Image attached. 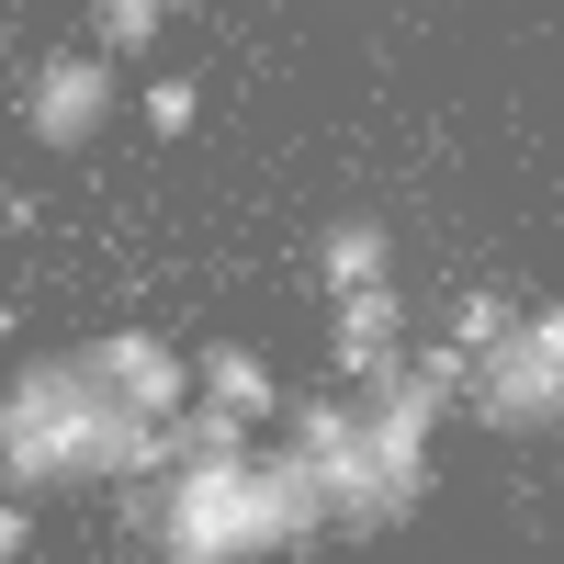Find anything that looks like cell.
<instances>
[{"label": "cell", "mask_w": 564, "mask_h": 564, "mask_svg": "<svg viewBox=\"0 0 564 564\" xmlns=\"http://www.w3.org/2000/svg\"><path fill=\"white\" fill-rule=\"evenodd\" d=\"M327 372L361 395H384L406 372V294L395 282H361V294H327Z\"/></svg>", "instance_id": "obj_6"}, {"label": "cell", "mask_w": 564, "mask_h": 564, "mask_svg": "<svg viewBox=\"0 0 564 564\" xmlns=\"http://www.w3.org/2000/svg\"><path fill=\"white\" fill-rule=\"evenodd\" d=\"M249 475H260V520H271V553H305L327 531V497L294 452H249Z\"/></svg>", "instance_id": "obj_9"}, {"label": "cell", "mask_w": 564, "mask_h": 564, "mask_svg": "<svg viewBox=\"0 0 564 564\" xmlns=\"http://www.w3.org/2000/svg\"><path fill=\"white\" fill-rule=\"evenodd\" d=\"M170 430L102 395L79 350H45L0 384V486L12 497H68V486H159Z\"/></svg>", "instance_id": "obj_1"}, {"label": "cell", "mask_w": 564, "mask_h": 564, "mask_svg": "<svg viewBox=\"0 0 564 564\" xmlns=\"http://www.w3.org/2000/svg\"><path fill=\"white\" fill-rule=\"evenodd\" d=\"M508 327H520V294H508V282H463V294H452V327H441V339H452L463 361H475V350H497V339H508Z\"/></svg>", "instance_id": "obj_11"}, {"label": "cell", "mask_w": 564, "mask_h": 564, "mask_svg": "<svg viewBox=\"0 0 564 564\" xmlns=\"http://www.w3.org/2000/svg\"><path fill=\"white\" fill-rule=\"evenodd\" d=\"M181 0H90V57H148Z\"/></svg>", "instance_id": "obj_12"}, {"label": "cell", "mask_w": 564, "mask_h": 564, "mask_svg": "<svg viewBox=\"0 0 564 564\" xmlns=\"http://www.w3.org/2000/svg\"><path fill=\"white\" fill-rule=\"evenodd\" d=\"M316 282H327V294L395 282V238H384V215H327V226H316Z\"/></svg>", "instance_id": "obj_10"}, {"label": "cell", "mask_w": 564, "mask_h": 564, "mask_svg": "<svg viewBox=\"0 0 564 564\" xmlns=\"http://www.w3.org/2000/svg\"><path fill=\"white\" fill-rule=\"evenodd\" d=\"M23 542H34V520H23V497H12V508H0V564H12Z\"/></svg>", "instance_id": "obj_14"}, {"label": "cell", "mask_w": 564, "mask_h": 564, "mask_svg": "<svg viewBox=\"0 0 564 564\" xmlns=\"http://www.w3.org/2000/svg\"><path fill=\"white\" fill-rule=\"evenodd\" d=\"M193 406H226V417H282V372L249 350V339H215V350H193Z\"/></svg>", "instance_id": "obj_8"}, {"label": "cell", "mask_w": 564, "mask_h": 564, "mask_svg": "<svg viewBox=\"0 0 564 564\" xmlns=\"http://www.w3.org/2000/svg\"><path fill=\"white\" fill-rule=\"evenodd\" d=\"M463 406H475L497 441H553V417H564V316L520 305V327H508L497 350H475Z\"/></svg>", "instance_id": "obj_4"}, {"label": "cell", "mask_w": 564, "mask_h": 564, "mask_svg": "<svg viewBox=\"0 0 564 564\" xmlns=\"http://www.w3.org/2000/svg\"><path fill=\"white\" fill-rule=\"evenodd\" d=\"M249 564H282V553H249Z\"/></svg>", "instance_id": "obj_15"}, {"label": "cell", "mask_w": 564, "mask_h": 564, "mask_svg": "<svg viewBox=\"0 0 564 564\" xmlns=\"http://www.w3.org/2000/svg\"><path fill=\"white\" fill-rule=\"evenodd\" d=\"M113 57H90V45H57V57H34V90H23V135L34 148H90V135L113 124Z\"/></svg>", "instance_id": "obj_5"}, {"label": "cell", "mask_w": 564, "mask_h": 564, "mask_svg": "<svg viewBox=\"0 0 564 564\" xmlns=\"http://www.w3.org/2000/svg\"><path fill=\"white\" fill-rule=\"evenodd\" d=\"M79 361L102 372V395H113V406H135V417H159V430H170L181 406H193V350H170L159 327H102V339H90Z\"/></svg>", "instance_id": "obj_7"}, {"label": "cell", "mask_w": 564, "mask_h": 564, "mask_svg": "<svg viewBox=\"0 0 564 564\" xmlns=\"http://www.w3.org/2000/svg\"><path fill=\"white\" fill-rule=\"evenodd\" d=\"M249 452H260V441H249ZM249 452H181L170 475L148 486V542H159V564H249V553H271Z\"/></svg>", "instance_id": "obj_2"}, {"label": "cell", "mask_w": 564, "mask_h": 564, "mask_svg": "<svg viewBox=\"0 0 564 564\" xmlns=\"http://www.w3.org/2000/svg\"><path fill=\"white\" fill-rule=\"evenodd\" d=\"M463 395L452 384H430V372H395L384 395H361V463H372V497H361V520H350V542H372V531H395L417 497H430V430L452 417Z\"/></svg>", "instance_id": "obj_3"}, {"label": "cell", "mask_w": 564, "mask_h": 564, "mask_svg": "<svg viewBox=\"0 0 564 564\" xmlns=\"http://www.w3.org/2000/svg\"><path fill=\"white\" fill-rule=\"evenodd\" d=\"M135 113H148V135H193V124H204V90H193V68H159Z\"/></svg>", "instance_id": "obj_13"}]
</instances>
